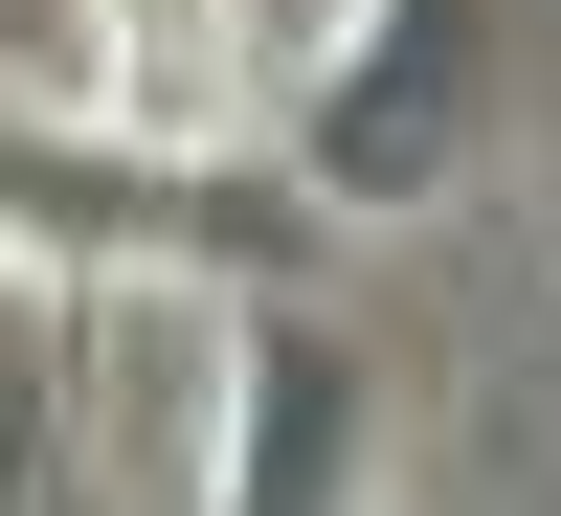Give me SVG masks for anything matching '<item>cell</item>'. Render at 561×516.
<instances>
[{
	"mask_svg": "<svg viewBox=\"0 0 561 516\" xmlns=\"http://www.w3.org/2000/svg\"><path fill=\"white\" fill-rule=\"evenodd\" d=\"M225 314L203 270H90V293H45V382H68V472L90 516H203L225 472Z\"/></svg>",
	"mask_w": 561,
	"mask_h": 516,
	"instance_id": "cell-1",
	"label": "cell"
},
{
	"mask_svg": "<svg viewBox=\"0 0 561 516\" xmlns=\"http://www.w3.org/2000/svg\"><path fill=\"white\" fill-rule=\"evenodd\" d=\"M472 135H494V0H359V23L293 68V180H314L337 225L449 203Z\"/></svg>",
	"mask_w": 561,
	"mask_h": 516,
	"instance_id": "cell-2",
	"label": "cell"
},
{
	"mask_svg": "<svg viewBox=\"0 0 561 516\" xmlns=\"http://www.w3.org/2000/svg\"><path fill=\"white\" fill-rule=\"evenodd\" d=\"M382 494V359L337 337V314H225V472L203 516H359Z\"/></svg>",
	"mask_w": 561,
	"mask_h": 516,
	"instance_id": "cell-3",
	"label": "cell"
},
{
	"mask_svg": "<svg viewBox=\"0 0 561 516\" xmlns=\"http://www.w3.org/2000/svg\"><path fill=\"white\" fill-rule=\"evenodd\" d=\"M90 113H113L135 158H203V135L248 113V68H225V0H90Z\"/></svg>",
	"mask_w": 561,
	"mask_h": 516,
	"instance_id": "cell-4",
	"label": "cell"
},
{
	"mask_svg": "<svg viewBox=\"0 0 561 516\" xmlns=\"http://www.w3.org/2000/svg\"><path fill=\"white\" fill-rule=\"evenodd\" d=\"M0 516H90L68 472V382H45V293L0 270Z\"/></svg>",
	"mask_w": 561,
	"mask_h": 516,
	"instance_id": "cell-5",
	"label": "cell"
}]
</instances>
